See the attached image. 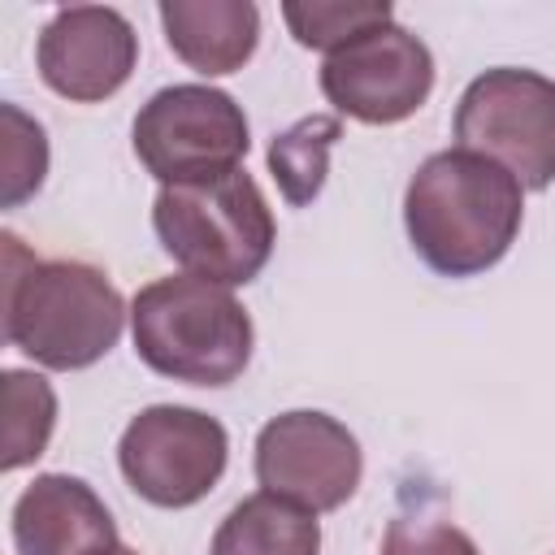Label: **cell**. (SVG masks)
<instances>
[{
    "label": "cell",
    "mask_w": 555,
    "mask_h": 555,
    "mask_svg": "<svg viewBox=\"0 0 555 555\" xmlns=\"http://www.w3.org/2000/svg\"><path fill=\"white\" fill-rule=\"evenodd\" d=\"M525 221V186L494 160L447 147L416 165L403 191V230L412 251L442 278L494 269Z\"/></svg>",
    "instance_id": "obj_1"
},
{
    "label": "cell",
    "mask_w": 555,
    "mask_h": 555,
    "mask_svg": "<svg viewBox=\"0 0 555 555\" xmlns=\"http://www.w3.org/2000/svg\"><path fill=\"white\" fill-rule=\"evenodd\" d=\"M126 299L87 260H35L4 230V338L43 369L74 373L104 360L126 325Z\"/></svg>",
    "instance_id": "obj_2"
},
{
    "label": "cell",
    "mask_w": 555,
    "mask_h": 555,
    "mask_svg": "<svg viewBox=\"0 0 555 555\" xmlns=\"http://www.w3.org/2000/svg\"><path fill=\"white\" fill-rule=\"evenodd\" d=\"M130 334L139 360L186 386H230L251 360V317L230 286L178 273L139 286L130 299Z\"/></svg>",
    "instance_id": "obj_3"
},
{
    "label": "cell",
    "mask_w": 555,
    "mask_h": 555,
    "mask_svg": "<svg viewBox=\"0 0 555 555\" xmlns=\"http://www.w3.org/2000/svg\"><path fill=\"white\" fill-rule=\"evenodd\" d=\"M160 247L191 273L217 286H247L273 256L278 225L264 191L247 169L208 182L160 186L152 204Z\"/></svg>",
    "instance_id": "obj_4"
},
{
    "label": "cell",
    "mask_w": 555,
    "mask_h": 555,
    "mask_svg": "<svg viewBox=\"0 0 555 555\" xmlns=\"http://www.w3.org/2000/svg\"><path fill=\"white\" fill-rule=\"evenodd\" d=\"M455 147L503 165L529 191H546L555 182V82L516 65L477 74L455 104Z\"/></svg>",
    "instance_id": "obj_5"
},
{
    "label": "cell",
    "mask_w": 555,
    "mask_h": 555,
    "mask_svg": "<svg viewBox=\"0 0 555 555\" xmlns=\"http://www.w3.org/2000/svg\"><path fill=\"white\" fill-rule=\"evenodd\" d=\"M134 156L160 186L208 182L230 169L251 147V130L230 91L208 82L160 87L134 117Z\"/></svg>",
    "instance_id": "obj_6"
},
{
    "label": "cell",
    "mask_w": 555,
    "mask_h": 555,
    "mask_svg": "<svg viewBox=\"0 0 555 555\" xmlns=\"http://www.w3.org/2000/svg\"><path fill=\"white\" fill-rule=\"evenodd\" d=\"M230 434L217 416L182 403L143 408L117 442L126 486L152 507H191L225 473Z\"/></svg>",
    "instance_id": "obj_7"
},
{
    "label": "cell",
    "mask_w": 555,
    "mask_h": 555,
    "mask_svg": "<svg viewBox=\"0 0 555 555\" xmlns=\"http://www.w3.org/2000/svg\"><path fill=\"white\" fill-rule=\"evenodd\" d=\"M364 473V451L356 434L334 421L330 412L295 408L256 434V481L260 490L299 503L304 512L321 516L343 507Z\"/></svg>",
    "instance_id": "obj_8"
},
{
    "label": "cell",
    "mask_w": 555,
    "mask_h": 555,
    "mask_svg": "<svg viewBox=\"0 0 555 555\" xmlns=\"http://www.w3.org/2000/svg\"><path fill=\"white\" fill-rule=\"evenodd\" d=\"M321 91L343 117L364 126H395L429 100L434 56L412 30L386 22L325 56Z\"/></svg>",
    "instance_id": "obj_9"
},
{
    "label": "cell",
    "mask_w": 555,
    "mask_h": 555,
    "mask_svg": "<svg viewBox=\"0 0 555 555\" xmlns=\"http://www.w3.org/2000/svg\"><path fill=\"white\" fill-rule=\"evenodd\" d=\"M35 65L61 100L100 104L130 82L139 65V35L108 4H69L43 26Z\"/></svg>",
    "instance_id": "obj_10"
},
{
    "label": "cell",
    "mask_w": 555,
    "mask_h": 555,
    "mask_svg": "<svg viewBox=\"0 0 555 555\" xmlns=\"http://www.w3.org/2000/svg\"><path fill=\"white\" fill-rule=\"evenodd\" d=\"M17 555H113L117 525L104 499L69 473H39L13 503Z\"/></svg>",
    "instance_id": "obj_11"
},
{
    "label": "cell",
    "mask_w": 555,
    "mask_h": 555,
    "mask_svg": "<svg viewBox=\"0 0 555 555\" xmlns=\"http://www.w3.org/2000/svg\"><path fill=\"white\" fill-rule=\"evenodd\" d=\"M165 43L204 78L234 74L260 43V9L251 0H165Z\"/></svg>",
    "instance_id": "obj_12"
},
{
    "label": "cell",
    "mask_w": 555,
    "mask_h": 555,
    "mask_svg": "<svg viewBox=\"0 0 555 555\" xmlns=\"http://www.w3.org/2000/svg\"><path fill=\"white\" fill-rule=\"evenodd\" d=\"M208 555H321V525L299 503L260 490L230 507Z\"/></svg>",
    "instance_id": "obj_13"
},
{
    "label": "cell",
    "mask_w": 555,
    "mask_h": 555,
    "mask_svg": "<svg viewBox=\"0 0 555 555\" xmlns=\"http://www.w3.org/2000/svg\"><path fill=\"white\" fill-rule=\"evenodd\" d=\"M343 139V121L330 113H312L299 117L295 126H286L282 134H273L269 143V173L282 191L286 204L304 208L321 195L325 173H330V152Z\"/></svg>",
    "instance_id": "obj_14"
},
{
    "label": "cell",
    "mask_w": 555,
    "mask_h": 555,
    "mask_svg": "<svg viewBox=\"0 0 555 555\" xmlns=\"http://www.w3.org/2000/svg\"><path fill=\"white\" fill-rule=\"evenodd\" d=\"M56 425V395L39 373L4 369V455L0 468H26L43 455Z\"/></svg>",
    "instance_id": "obj_15"
},
{
    "label": "cell",
    "mask_w": 555,
    "mask_h": 555,
    "mask_svg": "<svg viewBox=\"0 0 555 555\" xmlns=\"http://www.w3.org/2000/svg\"><path fill=\"white\" fill-rule=\"evenodd\" d=\"M282 17L304 48H317L330 56L356 35L395 22V9L386 0H286Z\"/></svg>",
    "instance_id": "obj_16"
},
{
    "label": "cell",
    "mask_w": 555,
    "mask_h": 555,
    "mask_svg": "<svg viewBox=\"0 0 555 555\" xmlns=\"http://www.w3.org/2000/svg\"><path fill=\"white\" fill-rule=\"evenodd\" d=\"M4 117V208H17L43 186L48 173V139L35 117H26L17 104L0 108Z\"/></svg>",
    "instance_id": "obj_17"
},
{
    "label": "cell",
    "mask_w": 555,
    "mask_h": 555,
    "mask_svg": "<svg viewBox=\"0 0 555 555\" xmlns=\"http://www.w3.org/2000/svg\"><path fill=\"white\" fill-rule=\"evenodd\" d=\"M382 555H481L477 542L447 525V520H429V516H395L386 525L382 538Z\"/></svg>",
    "instance_id": "obj_18"
},
{
    "label": "cell",
    "mask_w": 555,
    "mask_h": 555,
    "mask_svg": "<svg viewBox=\"0 0 555 555\" xmlns=\"http://www.w3.org/2000/svg\"><path fill=\"white\" fill-rule=\"evenodd\" d=\"M113 555H139V551H130V546H117V551H113Z\"/></svg>",
    "instance_id": "obj_19"
}]
</instances>
